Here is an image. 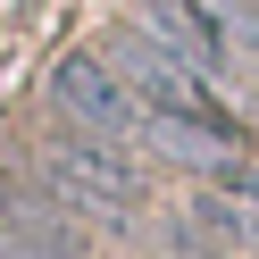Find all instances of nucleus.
Segmentation results:
<instances>
[{"mask_svg":"<svg viewBox=\"0 0 259 259\" xmlns=\"http://www.w3.org/2000/svg\"><path fill=\"white\" fill-rule=\"evenodd\" d=\"M242 17H251V25H259V0H242Z\"/></svg>","mask_w":259,"mask_h":259,"instance_id":"1a4fd4ad","label":"nucleus"},{"mask_svg":"<svg viewBox=\"0 0 259 259\" xmlns=\"http://www.w3.org/2000/svg\"><path fill=\"white\" fill-rule=\"evenodd\" d=\"M109 67H117L125 84L142 92V109H184V117H226V109L209 101V75L192 67V59H176V51H167V42H159L151 25H142V17L125 25L117 42H109Z\"/></svg>","mask_w":259,"mask_h":259,"instance_id":"20e7f679","label":"nucleus"},{"mask_svg":"<svg viewBox=\"0 0 259 259\" xmlns=\"http://www.w3.org/2000/svg\"><path fill=\"white\" fill-rule=\"evenodd\" d=\"M42 192H51L67 218H84V226H134L142 218V167H134V151L84 134V125L42 151Z\"/></svg>","mask_w":259,"mask_h":259,"instance_id":"f257e3e1","label":"nucleus"},{"mask_svg":"<svg viewBox=\"0 0 259 259\" xmlns=\"http://www.w3.org/2000/svg\"><path fill=\"white\" fill-rule=\"evenodd\" d=\"M134 17L151 25L176 59H192L209 84H218V75H242V34H251L242 0H226V9L218 0H134Z\"/></svg>","mask_w":259,"mask_h":259,"instance_id":"f03ea898","label":"nucleus"},{"mask_svg":"<svg viewBox=\"0 0 259 259\" xmlns=\"http://www.w3.org/2000/svg\"><path fill=\"white\" fill-rule=\"evenodd\" d=\"M167 259H209V242H201V234H192V226H184V234H176V251H167Z\"/></svg>","mask_w":259,"mask_h":259,"instance_id":"6e6552de","label":"nucleus"},{"mask_svg":"<svg viewBox=\"0 0 259 259\" xmlns=\"http://www.w3.org/2000/svg\"><path fill=\"white\" fill-rule=\"evenodd\" d=\"M0 251L9 259H84L92 234H84V218H67L34 184V192H0Z\"/></svg>","mask_w":259,"mask_h":259,"instance_id":"39448f33","label":"nucleus"},{"mask_svg":"<svg viewBox=\"0 0 259 259\" xmlns=\"http://www.w3.org/2000/svg\"><path fill=\"white\" fill-rule=\"evenodd\" d=\"M51 101H59L67 125H84L101 142H134L142 134V92L109 67V51H67L51 67Z\"/></svg>","mask_w":259,"mask_h":259,"instance_id":"7ed1b4c3","label":"nucleus"},{"mask_svg":"<svg viewBox=\"0 0 259 259\" xmlns=\"http://www.w3.org/2000/svg\"><path fill=\"white\" fill-rule=\"evenodd\" d=\"M218 184H226V192H242V201H259V167H242V159H226Z\"/></svg>","mask_w":259,"mask_h":259,"instance_id":"0eeeda50","label":"nucleus"},{"mask_svg":"<svg viewBox=\"0 0 259 259\" xmlns=\"http://www.w3.org/2000/svg\"><path fill=\"white\" fill-rule=\"evenodd\" d=\"M142 151H159V159H176V167H209L218 176L226 159L242 151V125L234 117H184V109H142Z\"/></svg>","mask_w":259,"mask_h":259,"instance_id":"423d86ee","label":"nucleus"}]
</instances>
